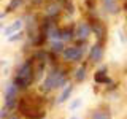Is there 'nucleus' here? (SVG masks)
Returning <instances> with one entry per match:
<instances>
[{
  "instance_id": "f257e3e1",
  "label": "nucleus",
  "mask_w": 127,
  "mask_h": 119,
  "mask_svg": "<svg viewBox=\"0 0 127 119\" xmlns=\"http://www.w3.org/2000/svg\"><path fill=\"white\" fill-rule=\"evenodd\" d=\"M45 95H24L19 97L18 111L22 119H43L46 116V110L43 108Z\"/></svg>"
},
{
  "instance_id": "f03ea898",
  "label": "nucleus",
  "mask_w": 127,
  "mask_h": 119,
  "mask_svg": "<svg viewBox=\"0 0 127 119\" xmlns=\"http://www.w3.org/2000/svg\"><path fill=\"white\" fill-rule=\"evenodd\" d=\"M67 79H68L67 70L64 68V67L57 65V63H54V65H51V68L46 71V76L40 83L38 90H40L41 95H46V94L53 92L56 89H64V87L68 84Z\"/></svg>"
},
{
  "instance_id": "7ed1b4c3",
  "label": "nucleus",
  "mask_w": 127,
  "mask_h": 119,
  "mask_svg": "<svg viewBox=\"0 0 127 119\" xmlns=\"http://www.w3.org/2000/svg\"><path fill=\"white\" fill-rule=\"evenodd\" d=\"M13 84L19 89V92H27L30 86L35 83V62L33 59H26L21 65L16 68V73L13 76Z\"/></svg>"
},
{
  "instance_id": "20e7f679",
  "label": "nucleus",
  "mask_w": 127,
  "mask_h": 119,
  "mask_svg": "<svg viewBox=\"0 0 127 119\" xmlns=\"http://www.w3.org/2000/svg\"><path fill=\"white\" fill-rule=\"evenodd\" d=\"M19 102V89L13 84V81H8L3 87V105L10 111H16Z\"/></svg>"
},
{
  "instance_id": "39448f33",
  "label": "nucleus",
  "mask_w": 127,
  "mask_h": 119,
  "mask_svg": "<svg viewBox=\"0 0 127 119\" xmlns=\"http://www.w3.org/2000/svg\"><path fill=\"white\" fill-rule=\"evenodd\" d=\"M86 48L84 46H67L62 53L64 62L67 63H79L84 57Z\"/></svg>"
},
{
  "instance_id": "423d86ee",
  "label": "nucleus",
  "mask_w": 127,
  "mask_h": 119,
  "mask_svg": "<svg viewBox=\"0 0 127 119\" xmlns=\"http://www.w3.org/2000/svg\"><path fill=\"white\" fill-rule=\"evenodd\" d=\"M103 56H105V46L103 41H95L92 46H89V62L95 65V63H100L103 60Z\"/></svg>"
},
{
  "instance_id": "0eeeda50",
  "label": "nucleus",
  "mask_w": 127,
  "mask_h": 119,
  "mask_svg": "<svg viewBox=\"0 0 127 119\" xmlns=\"http://www.w3.org/2000/svg\"><path fill=\"white\" fill-rule=\"evenodd\" d=\"M87 119H113V113L106 105H98L95 108L89 110Z\"/></svg>"
},
{
  "instance_id": "6e6552de",
  "label": "nucleus",
  "mask_w": 127,
  "mask_h": 119,
  "mask_svg": "<svg viewBox=\"0 0 127 119\" xmlns=\"http://www.w3.org/2000/svg\"><path fill=\"white\" fill-rule=\"evenodd\" d=\"M91 33H92V30H91L89 22L79 21V22L76 24V29H75V38H76L78 41L86 43V40L91 37Z\"/></svg>"
},
{
  "instance_id": "1a4fd4ad",
  "label": "nucleus",
  "mask_w": 127,
  "mask_h": 119,
  "mask_svg": "<svg viewBox=\"0 0 127 119\" xmlns=\"http://www.w3.org/2000/svg\"><path fill=\"white\" fill-rule=\"evenodd\" d=\"M89 26H91L92 33L95 35V38H97V41H103V38H105V35H106L105 24L102 21H98V19H92V21L89 22Z\"/></svg>"
},
{
  "instance_id": "9d476101",
  "label": "nucleus",
  "mask_w": 127,
  "mask_h": 119,
  "mask_svg": "<svg viewBox=\"0 0 127 119\" xmlns=\"http://www.w3.org/2000/svg\"><path fill=\"white\" fill-rule=\"evenodd\" d=\"M94 83L95 84H113V81H111V78L108 76V67L106 65H102L100 68L94 73Z\"/></svg>"
},
{
  "instance_id": "9b49d317",
  "label": "nucleus",
  "mask_w": 127,
  "mask_h": 119,
  "mask_svg": "<svg viewBox=\"0 0 127 119\" xmlns=\"http://www.w3.org/2000/svg\"><path fill=\"white\" fill-rule=\"evenodd\" d=\"M62 10H64V5L59 2V0H51V2H48L46 6H45L46 16L48 18H54V19L62 13Z\"/></svg>"
},
{
  "instance_id": "f8f14e48",
  "label": "nucleus",
  "mask_w": 127,
  "mask_h": 119,
  "mask_svg": "<svg viewBox=\"0 0 127 119\" xmlns=\"http://www.w3.org/2000/svg\"><path fill=\"white\" fill-rule=\"evenodd\" d=\"M71 76H73L75 83H84L86 78H87V67H86V63H79L76 68L73 70Z\"/></svg>"
},
{
  "instance_id": "ddd939ff",
  "label": "nucleus",
  "mask_w": 127,
  "mask_h": 119,
  "mask_svg": "<svg viewBox=\"0 0 127 119\" xmlns=\"http://www.w3.org/2000/svg\"><path fill=\"white\" fill-rule=\"evenodd\" d=\"M22 29H24V21L22 19H16V21H13L8 27L3 29V35H5V37H11L13 33H18V32H21Z\"/></svg>"
},
{
  "instance_id": "4468645a",
  "label": "nucleus",
  "mask_w": 127,
  "mask_h": 119,
  "mask_svg": "<svg viewBox=\"0 0 127 119\" xmlns=\"http://www.w3.org/2000/svg\"><path fill=\"white\" fill-rule=\"evenodd\" d=\"M73 90H75V84H73V83H68V84H67V86L62 89V92H61V95L57 97L56 103H57V105H62V103L68 102L70 97H71V94H73Z\"/></svg>"
},
{
  "instance_id": "2eb2a0df",
  "label": "nucleus",
  "mask_w": 127,
  "mask_h": 119,
  "mask_svg": "<svg viewBox=\"0 0 127 119\" xmlns=\"http://www.w3.org/2000/svg\"><path fill=\"white\" fill-rule=\"evenodd\" d=\"M103 3V8H105V11L111 16H116L121 13V6L118 5V0H102Z\"/></svg>"
},
{
  "instance_id": "dca6fc26",
  "label": "nucleus",
  "mask_w": 127,
  "mask_h": 119,
  "mask_svg": "<svg viewBox=\"0 0 127 119\" xmlns=\"http://www.w3.org/2000/svg\"><path fill=\"white\" fill-rule=\"evenodd\" d=\"M61 33H62V29L57 27V26H53L49 30L46 32L48 40H51V41H59V40H61Z\"/></svg>"
},
{
  "instance_id": "f3484780",
  "label": "nucleus",
  "mask_w": 127,
  "mask_h": 119,
  "mask_svg": "<svg viewBox=\"0 0 127 119\" xmlns=\"http://www.w3.org/2000/svg\"><path fill=\"white\" fill-rule=\"evenodd\" d=\"M65 43L64 41H51V48H49V53L51 54H54V56H57V54H62L64 53V49H65Z\"/></svg>"
},
{
  "instance_id": "a211bd4d",
  "label": "nucleus",
  "mask_w": 127,
  "mask_h": 119,
  "mask_svg": "<svg viewBox=\"0 0 127 119\" xmlns=\"http://www.w3.org/2000/svg\"><path fill=\"white\" fill-rule=\"evenodd\" d=\"M71 40H75V30L73 27H65V29H62V33H61V41H71Z\"/></svg>"
},
{
  "instance_id": "6ab92c4d",
  "label": "nucleus",
  "mask_w": 127,
  "mask_h": 119,
  "mask_svg": "<svg viewBox=\"0 0 127 119\" xmlns=\"http://www.w3.org/2000/svg\"><path fill=\"white\" fill-rule=\"evenodd\" d=\"M24 3H26V0H10V3L6 5V11L5 13L8 14V13H13V11H16V10H19Z\"/></svg>"
},
{
  "instance_id": "aec40b11",
  "label": "nucleus",
  "mask_w": 127,
  "mask_h": 119,
  "mask_svg": "<svg viewBox=\"0 0 127 119\" xmlns=\"http://www.w3.org/2000/svg\"><path fill=\"white\" fill-rule=\"evenodd\" d=\"M81 105H83V98H79V97H78V98H75V100L68 105V110H70V111H75L76 108H79Z\"/></svg>"
},
{
  "instance_id": "412c9836",
  "label": "nucleus",
  "mask_w": 127,
  "mask_h": 119,
  "mask_svg": "<svg viewBox=\"0 0 127 119\" xmlns=\"http://www.w3.org/2000/svg\"><path fill=\"white\" fill-rule=\"evenodd\" d=\"M22 30L21 32H18V33H13V35H11V37H8V41H10V43H14V41H19V40H21L22 38Z\"/></svg>"
},
{
  "instance_id": "4be33fe9",
  "label": "nucleus",
  "mask_w": 127,
  "mask_h": 119,
  "mask_svg": "<svg viewBox=\"0 0 127 119\" xmlns=\"http://www.w3.org/2000/svg\"><path fill=\"white\" fill-rule=\"evenodd\" d=\"M10 113H13V111H10L5 105H3L2 108H0V119H6L8 116H10Z\"/></svg>"
},
{
  "instance_id": "5701e85b",
  "label": "nucleus",
  "mask_w": 127,
  "mask_h": 119,
  "mask_svg": "<svg viewBox=\"0 0 127 119\" xmlns=\"http://www.w3.org/2000/svg\"><path fill=\"white\" fill-rule=\"evenodd\" d=\"M6 119H22V118H21V114H19L18 111H13V113H10V116Z\"/></svg>"
},
{
  "instance_id": "b1692460",
  "label": "nucleus",
  "mask_w": 127,
  "mask_h": 119,
  "mask_svg": "<svg viewBox=\"0 0 127 119\" xmlns=\"http://www.w3.org/2000/svg\"><path fill=\"white\" fill-rule=\"evenodd\" d=\"M68 119H83V118H79V116H70Z\"/></svg>"
},
{
  "instance_id": "393cba45",
  "label": "nucleus",
  "mask_w": 127,
  "mask_h": 119,
  "mask_svg": "<svg viewBox=\"0 0 127 119\" xmlns=\"http://www.w3.org/2000/svg\"><path fill=\"white\" fill-rule=\"evenodd\" d=\"M5 16H6V13H0V19H3Z\"/></svg>"
}]
</instances>
